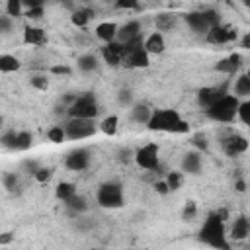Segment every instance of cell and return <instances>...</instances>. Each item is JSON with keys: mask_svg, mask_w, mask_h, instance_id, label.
<instances>
[{"mask_svg": "<svg viewBox=\"0 0 250 250\" xmlns=\"http://www.w3.org/2000/svg\"><path fill=\"white\" fill-rule=\"evenodd\" d=\"M133 160L137 162L139 168L143 170H158L160 166V148L156 143H146L143 146H139L133 154Z\"/></svg>", "mask_w": 250, "mask_h": 250, "instance_id": "cell-8", "label": "cell"}, {"mask_svg": "<svg viewBox=\"0 0 250 250\" xmlns=\"http://www.w3.org/2000/svg\"><path fill=\"white\" fill-rule=\"evenodd\" d=\"M90 166V152L86 148H74L64 156V168L70 172H84Z\"/></svg>", "mask_w": 250, "mask_h": 250, "instance_id": "cell-12", "label": "cell"}, {"mask_svg": "<svg viewBox=\"0 0 250 250\" xmlns=\"http://www.w3.org/2000/svg\"><path fill=\"white\" fill-rule=\"evenodd\" d=\"M117 31H119V25L115 21H102L96 25V37L105 45L117 41Z\"/></svg>", "mask_w": 250, "mask_h": 250, "instance_id": "cell-16", "label": "cell"}, {"mask_svg": "<svg viewBox=\"0 0 250 250\" xmlns=\"http://www.w3.org/2000/svg\"><path fill=\"white\" fill-rule=\"evenodd\" d=\"M117 129H119V117L117 115H107L100 121V131L107 137H113L117 133Z\"/></svg>", "mask_w": 250, "mask_h": 250, "instance_id": "cell-28", "label": "cell"}, {"mask_svg": "<svg viewBox=\"0 0 250 250\" xmlns=\"http://www.w3.org/2000/svg\"><path fill=\"white\" fill-rule=\"evenodd\" d=\"M23 14H25L23 2H20V0H8L6 2V16H10L12 20H16V18H20Z\"/></svg>", "mask_w": 250, "mask_h": 250, "instance_id": "cell-34", "label": "cell"}, {"mask_svg": "<svg viewBox=\"0 0 250 250\" xmlns=\"http://www.w3.org/2000/svg\"><path fill=\"white\" fill-rule=\"evenodd\" d=\"M49 70H51V74H57V76H70L72 74V68L68 64H53Z\"/></svg>", "mask_w": 250, "mask_h": 250, "instance_id": "cell-43", "label": "cell"}, {"mask_svg": "<svg viewBox=\"0 0 250 250\" xmlns=\"http://www.w3.org/2000/svg\"><path fill=\"white\" fill-rule=\"evenodd\" d=\"M98 68V57L92 53H86L82 57H78V70L82 72H94Z\"/></svg>", "mask_w": 250, "mask_h": 250, "instance_id": "cell-30", "label": "cell"}, {"mask_svg": "<svg viewBox=\"0 0 250 250\" xmlns=\"http://www.w3.org/2000/svg\"><path fill=\"white\" fill-rule=\"evenodd\" d=\"M178 21V16L174 12H160L154 16V25H156V31H170Z\"/></svg>", "mask_w": 250, "mask_h": 250, "instance_id": "cell-23", "label": "cell"}, {"mask_svg": "<svg viewBox=\"0 0 250 250\" xmlns=\"http://www.w3.org/2000/svg\"><path fill=\"white\" fill-rule=\"evenodd\" d=\"M188 27L195 33H209L211 27L221 23V16L215 10H199V12H189L184 16Z\"/></svg>", "mask_w": 250, "mask_h": 250, "instance_id": "cell-5", "label": "cell"}, {"mask_svg": "<svg viewBox=\"0 0 250 250\" xmlns=\"http://www.w3.org/2000/svg\"><path fill=\"white\" fill-rule=\"evenodd\" d=\"M244 6H246V8L250 10V0H246V2H244Z\"/></svg>", "mask_w": 250, "mask_h": 250, "instance_id": "cell-53", "label": "cell"}, {"mask_svg": "<svg viewBox=\"0 0 250 250\" xmlns=\"http://www.w3.org/2000/svg\"><path fill=\"white\" fill-rule=\"evenodd\" d=\"M146 127L158 133H174V135L189 133V123L176 109H154Z\"/></svg>", "mask_w": 250, "mask_h": 250, "instance_id": "cell-2", "label": "cell"}, {"mask_svg": "<svg viewBox=\"0 0 250 250\" xmlns=\"http://www.w3.org/2000/svg\"><path fill=\"white\" fill-rule=\"evenodd\" d=\"M248 145H250L248 139H246L244 135H238V133H230V135H227V137L221 141L223 152H225L227 156H230V158L244 154V152L248 150Z\"/></svg>", "mask_w": 250, "mask_h": 250, "instance_id": "cell-11", "label": "cell"}, {"mask_svg": "<svg viewBox=\"0 0 250 250\" xmlns=\"http://www.w3.org/2000/svg\"><path fill=\"white\" fill-rule=\"evenodd\" d=\"M232 94L236 98H250V78H248L246 72L240 74V76H236V80H234V92Z\"/></svg>", "mask_w": 250, "mask_h": 250, "instance_id": "cell-26", "label": "cell"}, {"mask_svg": "<svg viewBox=\"0 0 250 250\" xmlns=\"http://www.w3.org/2000/svg\"><path fill=\"white\" fill-rule=\"evenodd\" d=\"M64 205H66V209H68L72 215H82V213L88 209V201H86V197L80 195V193H76L74 197H70Z\"/></svg>", "mask_w": 250, "mask_h": 250, "instance_id": "cell-25", "label": "cell"}, {"mask_svg": "<svg viewBox=\"0 0 250 250\" xmlns=\"http://www.w3.org/2000/svg\"><path fill=\"white\" fill-rule=\"evenodd\" d=\"M123 57H125V51H123V43L119 41H113V43H107L102 47V59L105 64L109 66H119L123 64Z\"/></svg>", "mask_w": 250, "mask_h": 250, "instance_id": "cell-13", "label": "cell"}, {"mask_svg": "<svg viewBox=\"0 0 250 250\" xmlns=\"http://www.w3.org/2000/svg\"><path fill=\"white\" fill-rule=\"evenodd\" d=\"M164 180H166L170 191H176V189H180L182 184H184V172H182V170H172V172L166 174Z\"/></svg>", "mask_w": 250, "mask_h": 250, "instance_id": "cell-33", "label": "cell"}, {"mask_svg": "<svg viewBox=\"0 0 250 250\" xmlns=\"http://www.w3.org/2000/svg\"><path fill=\"white\" fill-rule=\"evenodd\" d=\"M246 74H248V78H250V68H248V72H246Z\"/></svg>", "mask_w": 250, "mask_h": 250, "instance_id": "cell-55", "label": "cell"}, {"mask_svg": "<svg viewBox=\"0 0 250 250\" xmlns=\"http://www.w3.org/2000/svg\"><path fill=\"white\" fill-rule=\"evenodd\" d=\"M164 49H166V41L160 31H152L150 35L145 37V51L148 55H160L164 53Z\"/></svg>", "mask_w": 250, "mask_h": 250, "instance_id": "cell-18", "label": "cell"}, {"mask_svg": "<svg viewBox=\"0 0 250 250\" xmlns=\"http://www.w3.org/2000/svg\"><path fill=\"white\" fill-rule=\"evenodd\" d=\"M240 47L244 51H250V31H246L242 37H240Z\"/></svg>", "mask_w": 250, "mask_h": 250, "instance_id": "cell-49", "label": "cell"}, {"mask_svg": "<svg viewBox=\"0 0 250 250\" xmlns=\"http://www.w3.org/2000/svg\"><path fill=\"white\" fill-rule=\"evenodd\" d=\"M115 6L121 8V10H139L137 0H119V2H115Z\"/></svg>", "mask_w": 250, "mask_h": 250, "instance_id": "cell-44", "label": "cell"}, {"mask_svg": "<svg viewBox=\"0 0 250 250\" xmlns=\"http://www.w3.org/2000/svg\"><path fill=\"white\" fill-rule=\"evenodd\" d=\"M182 172L199 174L201 172V154L199 152H186L182 158Z\"/></svg>", "mask_w": 250, "mask_h": 250, "instance_id": "cell-22", "label": "cell"}, {"mask_svg": "<svg viewBox=\"0 0 250 250\" xmlns=\"http://www.w3.org/2000/svg\"><path fill=\"white\" fill-rule=\"evenodd\" d=\"M33 145V135L29 131H18V137H16V148L18 152H25L29 150Z\"/></svg>", "mask_w": 250, "mask_h": 250, "instance_id": "cell-31", "label": "cell"}, {"mask_svg": "<svg viewBox=\"0 0 250 250\" xmlns=\"http://www.w3.org/2000/svg\"><path fill=\"white\" fill-rule=\"evenodd\" d=\"M47 139H49L51 143H55V145L62 143V141L66 139V131H64V125H53V127L47 131Z\"/></svg>", "mask_w": 250, "mask_h": 250, "instance_id": "cell-35", "label": "cell"}, {"mask_svg": "<svg viewBox=\"0 0 250 250\" xmlns=\"http://www.w3.org/2000/svg\"><path fill=\"white\" fill-rule=\"evenodd\" d=\"M191 141H193V145H195L199 150H205V148H207V137H205L203 133L193 135V137H191Z\"/></svg>", "mask_w": 250, "mask_h": 250, "instance_id": "cell-45", "label": "cell"}, {"mask_svg": "<svg viewBox=\"0 0 250 250\" xmlns=\"http://www.w3.org/2000/svg\"><path fill=\"white\" fill-rule=\"evenodd\" d=\"M98 129H100V125H96V119H78V117H70V119L64 123L66 139H70V141L90 139V137L96 135Z\"/></svg>", "mask_w": 250, "mask_h": 250, "instance_id": "cell-7", "label": "cell"}, {"mask_svg": "<svg viewBox=\"0 0 250 250\" xmlns=\"http://www.w3.org/2000/svg\"><path fill=\"white\" fill-rule=\"evenodd\" d=\"M16 137H18V131L16 129H8L2 133V146L8 148V150H14L16 148Z\"/></svg>", "mask_w": 250, "mask_h": 250, "instance_id": "cell-37", "label": "cell"}, {"mask_svg": "<svg viewBox=\"0 0 250 250\" xmlns=\"http://www.w3.org/2000/svg\"><path fill=\"white\" fill-rule=\"evenodd\" d=\"M152 113H154V109H150L146 104H133V107H131V119L139 125H148Z\"/></svg>", "mask_w": 250, "mask_h": 250, "instance_id": "cell-21", "label": "cell"}, {"mask_svg": "<svg viewBox=\"0 0 250 250\" xmlns=\"http://www.w3.org/2000/svg\"><path fill=\"white\" fill-rule=\"evenodd\" d=\"M23 8H25V14L31 21H37L43 18L45 10H43V2H23Z\"/></svg>", "mask_w": 250, "mask_h": 250, "instance_id": "cell-29", "label": "cell"}, {"mask_svg": "<svg viewBox=\"0 0 250 250\" xmlns=\"http://www.w3.org/2000/svg\"><path fill=\"white\" fill-rule=\"evenodd\" d=\"M240 62H242V57H240L238 53H232V55H229V57L221 59V61L215 64V70L230 76V74H234V72L240 68Z\"/></svg>", "mask_w": 250, "mask_h": 250, "instance_id": "cell-19", "label": "cell"}, {"mask_svg": "<svg viewBox=\"0 0 250 250\" xmlns=\"http://www.w3.org/2000/svg\"><path fill=\"white\" fill-rule=\"evenodd\" d=\"M96 201L104 209H119V207H123V203H125L123 186L119 182H105V184H102L98 188Z\"/></svg>", "mask_w": 250, "mask_h": 250, "instance_id": "cell-4", "label": "cell"}, {"mask_svg": "<svg viewBox=\"0 0 250 250\" xmlns=\"http://www.w3.org/2000/svg\"><path fill=\"white\" fill-rule=\"evenodd\" d=\"M236 119H240L246 127H250V98L244 100V102H240V105H238V117Z\"/></svg>", "mask_w": 250, "mask_h": 250, "instance_id": "cell-38", "label": "cell"}, {"mask_svg": "<svg viewBox=\"0 0 250 250\" xmlns=\"http://www.w3.org/2000/svg\"><path fill=\"white\" fill-rule=\"evenodd\" d=\"M51 176H53V170H51V168H47V166H41L33 178H35L39 184H47V182L51 180Z\"/></svg>", "mask_w": 250, "mask_h": 250, "instance_id": "cell-42", "label": "cell"}, {"mask_svg": "<svg viewBox=\"0 0 250 250\" xmlns=\"http://www.w3.org/2000/svg\"><path fill=\"white\" fill-rule=\"evenodd\" d=\"M227 94H230L227 82H223L221 86H203V88L197 90V104H199V107L205 111V109H209L213 104H217V102H219L223 96H227Z\"/></svg>", "mask_w": 250, "mask_h": 250, "instance_id": "cell-9", "label": "cell"}, {"mask_svg": "<svg viewBox=\"0 0 250 250\" xmlns=\"http://www.w3.org/2000/svg\"><path fill=\"white\" fill-rule=\"evenodd\" d=\"M148 64H150V55L145 51V45L127 53L123 59V66H127V68H146Z\"/></svg>", "mask_w": 250, "mask_h": 250, "instance_id": "cell-14", "label": "cell"}, {"mask_svg": "<svg viewBox=\"0 0 250 250\" xmlns=\"http://www.w3.org/2000/svg\"><path fill=\"white\" fill-rule=\"evenodd\" d=\"M205 39L211 45H227V43H234L238 39V31H236V27H232L229 23H219L209 29Z\"/></svg>", "mask_w": 250, "mask_h": 250, "instance_id": "cell-10", "label": "cell"}, {"mask_svg": "<svg viewBox=\"0 0 250 250\" xmlns=\"http://www.w3.org/2000/svg\"><path fill=\"white\" fill-rule=\"evenodd\" d=\"M2 182H4V188H6L10 193H16L18 188H20V178H18L16 172H4Z\"/></svg>", "mask_w": 250, "mask_h": 250, "instance_id": "cell-36", "label": "cell"}, {"mask_svg": "<svg viewBox=\"0 0 250 250\" xmlns=\"http://www.w3.org/2000/svg\"><path fill=\"white\" fill-rule=\"evenodd\" d=\"M20 61L14 57V55H8V53H4V55H0V72H4V74H10V72H16V70H20Z\"/></svg>", "mask_w": 250, "mask_h": 250, "instance_id": "cell-27", "label": "cell"}, {"mask_svg": "<svg viewBox=\"0 0 250 250\" xmlns=\"http://www.w3.org/2000/svg\"><path fill=\"white\" fill-rule=\"evenodd\" d=\"M154 191H156V193H160V195L170 193V188H168L166 180H158V182H154Z\"/></svg>", "mask_w": 250, "mask_h": 250, "instance_id": "cell-48", "label": "cell"}, {"mask_svg": "<svg viewBox=\"0 0 250 250\" xmlns=\"http://www.w3.org/2000/svg\"><path fill=\"white\" fill-rule=\"evenodd\" d=\"M21 166H23V170H25L27 174H31V176H35V174H37V170L41 168L35 160H23V164H21Z\"/></svg>", "mask_w": 250, "mask_h": 250, "instance_id": "cell-46", "label": "cell"}, {"mask_svg": "<svg viewBox=\"0 0 250 250\" xmlns=\"http://www.w3.org/2000/svg\"><path fill=\"white\" fill-rule=\"evenodd\" d=\"M234 188H236V191H244V189H246V184H244L242 180H236V184H234Z\"/></svg>", "mask_w": 250, "mask_h": 250, "instance_id": "cell-52", "label": "cell"}, {"mask_svg": "<svg viewBox=\"0 0 250 250\" xmlns=\"http://www.w3.org/2000/svg\"><path fill=\"white\" fill-rule=\"evenodd\" d=\"M29 84L35 88V90H47L49 88V78L45 74H33Z\"/></svg>", "mask_w": 250, "mask_h": 250, "instance_id": "cell-40", "label": "cell"}, {"mask_svg": "<svg viewBox=\"0 0 250 250\" xmlns=\"http://www.w3.org/2000/svg\"><path fill=\"white\" fill-rule=\"evenodd\" d=\"M197 238H199V242H203L205 246H209L213 250H230L225 221L219 219V215L215 211L209 213L207 219L203 221V225L197 232Z\"/></svg>", "mask_w": 250, "mask_h": 250, "instance_id": "cell-1", "label": "cell"}, {"mask_svg": "<svg viewBox=\"0 0 250 250\" xmlns=\"http://www.w3.org/2000/svg\"><path fill=\"white\" fill-rule=\"evenodd\" d=\"M248 250H250V236H248Z\"/></svg>", "mask_w": 250, "mask_h": 250, "instance_id": "cell-54", "label": "cell"}, {"mask_svg": "<svg viewBox=\"0 0 250 250\" xmlns=\"http://www.w3.org/2000/svg\"><path fill=\"white\" fill-rule=\"evenodd\" d=\"M230 236H232L234 240H248V236H250V219H248L246 215H238V217L232 221Z\"/></svg>", "mask_w": 250, "mask_h": 250, "instance_id": "cell-17", "label": "cell"}, {"mask_svg": "<svg viewBox=\"0 0 250 250\" xmlns=\"http://www.w3.org/2000/svg\"><path fill=\"white\" fill-rule=\"evenodd\" d=\"M78 191H76V186L72 184V182H61V184H57V188H55V195H57V199L59 201H62V203H66L70 197H74Z\"/></svg>", "mask_w": 250, "mask_h": 250, "instance_id": "cell-24", "label": "cell"}, {"mask_svg": "<svg viewBox=\"0 0 250 250\" xmlns=\"http://www.w3.org/2000/svg\"><path fill=\"white\" fill-rule=\"evenodd\" d=\"M215 213H217V215H219V219H223L225 223H227V221H229V217H230V215H229V209H227V207H219V209H217Z\"/></svg>", "mask_w": 250, "mask_h": 250, "instance_id": "cell-50", "label": "cell"}, {"mask_svg": "<svg viewBox=\"0 0 250 250\" xmlns=\"http://www.w3.org/2000/svg\"><path fill=\"white\" fill-rule=\"evenodd\" d=\"M139 35H143V31H141V21H139V20H129V21H125L123 25H119L117 41H119V43H129V41L137 39Z\"/></svg>", "mask_w": 250, "mask_h": 250, "instance_id": "cell-15", "label": "cell"}, {"mask_svg": "<svg viewBox=\"0 0 250 250\" xmlns=\"http://www.w3.org/2000/svg\"><path fill=\"white\" fill-rule=\"evenodd\" d=\"M195 215H197V205H195V201H188V203L184 205L182 219H184V221H193Z\"/></svg>", "mask_w": 250, "mask_h": 250, "instance_id": "cell-41", "label": "cell"}, {"mask_svg": "<svg viewBox=\"0 0 250 250\" xmlns=\"http://www.w3.org/2000/svg\"><path fill=\"white\" fill-rule=\"evenodd\" d=\"M12 232H4L2 236H0V244H8V242H12Z\"/></svg>", "mask_w": 250, "mask_h": 250, "instance_id": "cell-51", "label": "cell"}, {"mask_svg": "<svg viewBox=\"0 0 250 250\" xmlns=\"http://www.w3.org/2000/svg\"><path fill=\"white\" fill-rule=\"evenodd\" d=\"M23 43L25 45H45L47 33L37 25H25L23 27Z\"/></svg>", "mask_w": 250, "mask_h": 250, "instance_id": "cell-20", "label": "cell"}, {"mask_svg": "<svg viewBox=\"0 0 250 250\" xmlns=\"http://www.w3.org/2000/svg\"><path fill=\"white\" fill-rule=\"evenodd\" d=\"M70 117H78V119H96L100 113V104L94 98V94H82L78 98L72 100V104L66 107Z\"/></svg>", "mask_w": 250, "mask_h": 250, "instance_id": "cell-6", "label": "cell"}, {"mask_svg": "<svg viewBox=\"0 0 250 250\" xmlns=\"http://www.w3.org/2000/svg\"><path fill=\"white\" fill-rule=\"evenodd\" d=\"M238 105L240 100L234 94H227L209 109H205V115L215 123H232L238 117Z\"/></svg>", "mask_w": 250, "mask_h": 250, "instance_id": "cell-3", "label": "cell"}, {"mask_svg": "<svg viewBox=\"0 0 250 250\" xmlns=\"http://www.w3.org/2000/svg\"><path fill=\"white\" fill-rule=\"evenodd\" d=\"M90 18H92V12H90V10H86V8H78V10L72 12L70 21H72L76 27H86L88 21H90Z\"/></svg>", "mask_w": 250, "mask_h": 250, "instance_id": "cell-32", "label": "cell"}, {"mask_svg": "<svg viewBox=\"0 0 250 250\" xmlns=\"http://www.w3.org/2000/svg\"><path fill=\"white\" fill-rule=\"evenodd\" d=\"M12 21H14V20H12L10 16H6V14L0 16V31H2V33H8V31L12 29Z\"/></svg>", "mask_w": 250, "mask_h": 250, "instance_id": "cell-47", "label": "cell"}, {"mask_svg": "<svg viewBox=\"0 0 250 250\" xmlns=\"http://www.w3.org/2000/svg\"><path fill=\"white\" fill-rule=\"evenodd\" d=\"M117 102H119V105H123V107H133V92H131L129 88H121V90L117 92Z\"/></svg>", "mask_w": 250, "mask_h": 250, "instance_id": "cell-39", "label": "cell"}]
</instances>
